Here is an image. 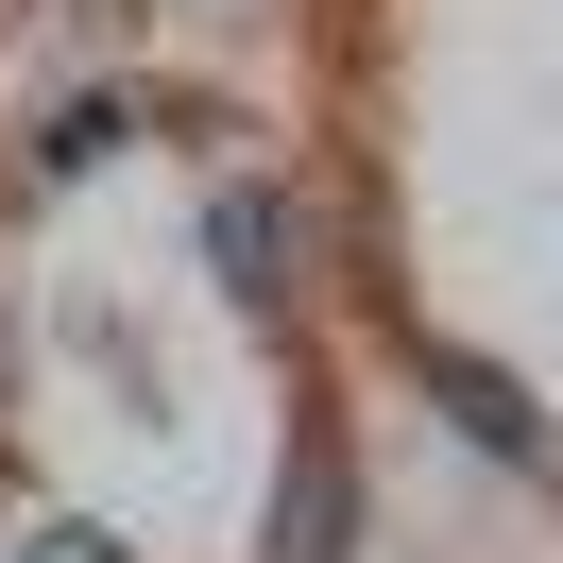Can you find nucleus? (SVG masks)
<instances>
[{
  "label": "nucleus",
  "mask_w": 563,
  "mask_h": 563,
  "mask_svg": "<svg viewBox=\"0 0 563 563\" xmlns=\"http://www.w3.org/2000/svg\"><path fill=\"white\" fill-rule=\"evenodd\" d=\"M427 393H444V410H461V427H478V444H495V461H529V444H547V410H529V393H512V376H495V358H461V342H427Z\"/></svg>",
  "instance_id": "nucleus-3"
},
{
  "label": "nucleus",
  "mask_w": 563,
  "mask_h": 563,
  "mask_svg": "<svg viewBox=\"0 0 563 563\" xmlns=\"http://www.w3.org/2000/svg\"><path fill=\"white\" fill-rule=\"evenodd\" d=\"M342 529H358V478H342V444H290V495H274V563H342Z\"/></svg>",
  "instance_id": "nucleus-2"
},
{
  "label": "nucleus",
  "mask_w": 563,
  "mask_h": 563,
  "mask_svg": "<svg viewBox=\"0 0 563 563\" xmlns=\"http://www.w3.org/2000/svg\"><path fill=\"white\" fill-rule=\"evenodd\" d=\"M206 256H222L240 308H290V206H274V188H222V206H206Z\"/></svg>",
  "instance_id": "nucleus-1"
}]
</instances>
